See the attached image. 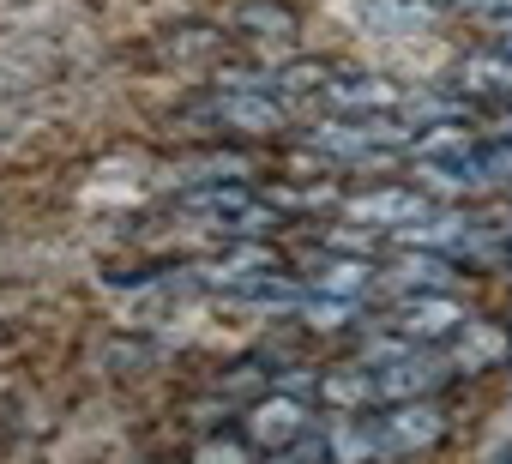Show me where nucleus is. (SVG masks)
<instances>
[{"label":"nucleus","instance_id":"1","mask_svg":"<svg viewBox=\"0 0 512 464\" xmlns=\"http://www.w3.org/2000/svg\"><path fill=\"white\" fill-rule=\"evenodd\" d=\"M464 326H470L464 302H452V296H440V290H416V296L392 314V332H398L404 344H446V338H458Z\"/></svg>","mask_w":512,"mask_h":464},{"label":"nucleus","instance_id":"2","mask_svg":"<svg viewBox=\"0 0 512 464\" xmlns=\"http://www.w3.org/2000/svg\"><path fill=\"white\" fill-rule=\"evenodd\" d=\"M241 428H247V440L260 446V452H290L308 434V410L296 398H266V404H253L241 416Z\"/></svg>","mask_w":512,"mask_h":464},{"label":"nucleus","instance_id":"3","mask_svg":"<svg viewBox=\"0 0 512 464\" xmlns=\"http://www.w3.org/2000/svg\"><path fill=\"white\" fill-rule=\"evenodd\" d=\"M434 386H446V368L428 362V356H398V362H386V368L374 374V398H386V404L428 398Z\"/></svg>","mask_w":512,"mask_h":464},{"label":"nucleus","instance_id":"4","mask_svg":"<svg viewBox=\"0 0 512 464\" xmlns=\"http://www.w3.org/2000/svg\"><path fill=\"white\" fill-rule=\"evenodd\" d=\"M440 440V410L428 398H404L398 410L380 416V446L404 452V446H434Z\"/></svg>","mask_w":512,"mask_h":464},{"label":"nucleus","instance_id":"5","mask_svg":"<svg viewBox=\"0 0 512 464\" xmlns=\"http://www.w3.org/2000/svg\"><path fill=\"white\" fill-rule=\"evenodd\" d=\"M211 115H217L223 127H247V133L284 127V109H278L272 97H260V91H223V97L211 103Z\"/></svg>","mask_w":512,"mask_h":464},{"label":"nucleus","instance_id":"6","mask_svg":"<svg viewBox=\"0 0 512 464\" xmlns=\"http://www.w3.org/2000/svg\"><path fill=\"white\" fill-rule=\"evenodd\" d=\"M314 290L332 296V302H356V296L374 290V266H368V260H326V266L314 272Z\"/></svg>","mask_w":512,"mask_h":464},{"label":"nucleus","instance_id":"7","mask_svg":"<svg viewBox=\"0 0 512 464\" xmlns=\"http://www.w3.org/2000/svg\"><path fill=\"white\" fill-rule=\"evenodd\" d=\"M350 211L368 217V223H416V217H422V199L404 193V187H380V193H362Z\"/></svg>","mask_w":512,"mask_h":464},{"label":"nucleus","instance_id":"8","mask_svg":"<svg viewBox=\"0 0 512 464\" xmlns=\"http://www.w3.org/2000/svg\"><path fill=\"white\" fill-rule=\"evenodd\" d=\"M187 211H211V217L247 223L253 217V193L247 187H205V193H187Z\"/></svg>","mask_w":512,"mask_h":464},{"label":"nucleus","instance_id":"9","mask_svg":"<svg viewBox=\"0 0 512 464\" xmlns=\"http://www.w3.org/2000/svg\"><path fill=\"white\" fill-rule=\"evenodd\" d=\"M326 97L332 103H374V109H398V91L380 85L374 73L368 79H326Z\"/></svg>","mask_w":512,"mask_h":464},{"label":"nucleus","instance_id":"10","mask_svg":"<svg viewBox=\"0 0 512 464\" xmlns=\"http://www.w3.org/2000/svg\"><path fill=\"white\" fill-rule=\"evenodd\" d=\"M241 25H272V37H278V31H290L296 19H290V7H272V0H253V7L241 13Z\"/></svg>","mask_w":512,"mask_h":464},{"label":"nucleus","instance_id":"11","mask_svg":"<svg viewBox=\"0 0 512 464\" xmlns=\"http://www.w3.org/2000/svg\"><path fill=\"white\" fill-rule=\"evenodd\" d=\"M458 7H506V0H458Z\"/></svg>","mask_w":512,"mask_h":464}]
</instances>
